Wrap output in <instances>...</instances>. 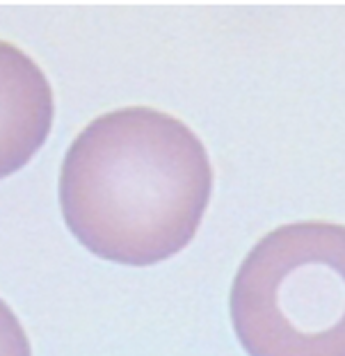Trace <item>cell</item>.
Listing matches in <instances>:
<instances>
[{
	"instance_id": "obj_1",
	"label": "cell",
	"mask_w": 345,
	"mask_h": 356,
	"mask_svg": "<svg viewBox=\"0 0 345 356\" xmlns=\"http://www.w3.org/2000/svg\"><path fill=\"white\" fill-rule=\"evenodd\" d=\"M204 144L165 112L133 105L96 117L60 172L71 233L112 263L154 265L181 252L211 201Z\"/></svg>"
},
{
	"instance_id": "obj_2",
	"label": "cell",
	"mask_w": 345,
	"mask_h": 356,
	"mask_svg": "<svg viewBox=\"0 0 345 356\" xmlns=\"http://www.w3.org/2000/svg\"><path fill=\"white\" fill-rule=\"evenodd\" d=\"M231 320L252 356H345V226H279L240 265Z\"/></svg>"
},
{
	"instance_id": "obj_3",
	"label": "cell",
	"mask_w": 345,
	"mask_h": 356,
	"mask_svg": "<svg viewBox=\"0 0 345 356\" xmlns=\"http://www.w3.org/2000/svg\"><path fill=\"white\" fill-rule=\"evenodd\" d=\"M53 124V89L37 62L0 39V178L28 163Z\"/></svg>"
},
{
	"instance_id": "obj_4",
	"label": "cell",
	"mask_w": 345,
	"mask_h": 356,
	"mask_svg": "<svg viewBox=\"0 0 345 356\" xmlns=\"http://www.w3.org/2000/svg\"><path fill=\"white\" fill-rule=\"evenodd\" d=\"M0 356H32L26 331L3 299H0Z\"/></svg>"
}]
</instances>
